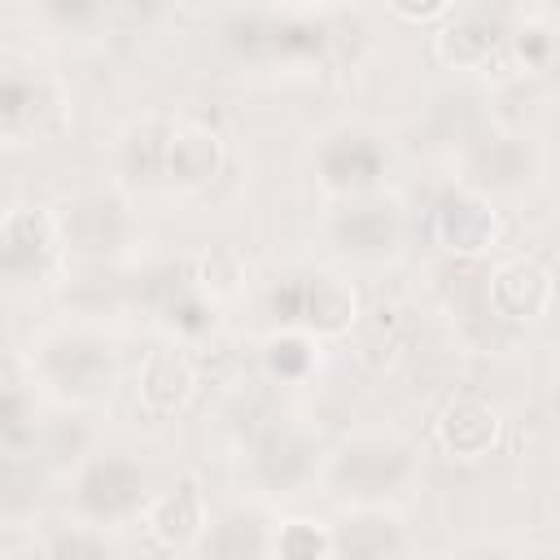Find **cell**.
I'll return each instance as SVG.
<instances>
[{
	"instance_id": "277c9868",
	"label": "cell",
	"mask_w": 560,
	"mask_h": 560,
	"mask_svg": "<svg viewBox=\"0 0 560 560\" xmlns=\"http://www.w3.org/2000/svg\"><path fill=\"white\" fill-rule=\"evenodd\" d=\"M48 368L66 389H96L109 376V359L88 341H61L48 354Z\"/></svg>"
},
{
	"instance_id": "8992f818",
	"label": "cell",
	"mask_w": 560,
	"mask_h": 560,
	"mask_svg": "<svg viewBox=\"0 0 560 560\" xmlns=\"http://www.w3.org/2000/svg\"><path fill=\"white\" fill-rule=\"evenodd\" d=\"M66 228L83 249H114L122 236V210L114 201H83Z\"/></svg>"
},
{
	"instance_id": "ba28073f",
	"label": "cell",
	"mask_w": 560,
	"mask_h": 560,
	"mask_svg": "<svg viewBox=\"0 0 560 560\" xmlns=\"http://www.w3.org/2000/svg\"><path fill=\"white\" fill-rule=\"evenodd\" d=\"M44 258V223L35 214H13L4 228V267L31 271Z\"/></svg>"
},
{
	"instance_id": "6da1fadb",
	"label": "cell",
	"mask_w": 560,
	"mask_h": 560,
	"mask_svg": "<svg viewBox=\"0 0 560 560\" xmlns=\"http://www.w3.org/2000/svg\"><path fill=\"white\" fill-rule=\"evenodd\" d=\"M271 302L284 319H311L319 328H341L350 319V298L328 276H302V280L276 289Z\"/></svg>"
},
{
	"instance_id": "7c38bea8",
	"label": "cell",
	"mask_w": 560,
	"mask_h": 560,
	"mask_svg": "<svg viewBox=\"0 0 560 560\" xmlns=\"http://www.w3.org/2000/svg\"><path fill=\"white\" fill-rule=\"evenodd\" d=\"M341 551H350V556H385V551H398V538H394L389 521H354L341 534Z\"/></svg>"
},
{
	"instance_id": "ac0fdd59",
	"label": "cell",
	"mask_w": 560,
	"mask_h": 560,
	"mask_svg": "<svg viewBox=\"0 0 560 560\" xmlns=\"http://www.w3.org/2000/svg\"><path fill=\"white\" fill-rule=\"evenodd\" d=\"M394 4H398L402 13H433L442 0H394Z\"/></svg>"
},
{
	"instance_id": "7a4b0ae2",
	"label": "cell",
	"mask_w": 560,
	"mask_h": 560,
	"mask_svg": "<svg viewBox=\"0 0 560 560\" xmlns=\"http://www.w3.org/2000/svg\"><path fill=\"white\" fill-rule=\"evenodd\" d=\"M402 472H407V455H402L398 446H385V442L350 446V451H341V459H337V481H341L350 494H381V490H389Z\"/></svg>"
},
{
	"instance_id": "52a82bcc",
	"label": "cell",
	"mask_w": 560,
	"mask_h": 560,
	"mask_svg": "<svg viewBox=\"0 0 560 560\" xmlns=\"http://www.w3.org/2000/svg\"><path fill=\"white\" fill-rule=\"evenodd\" d=\"M438 223H442V236L451 245H464V249L481 245L486 232H490V214L477 201H464V197H446L442 210H438Z\"/></svg>"
},
{
	"instance_id": "30bf717a",
	"label": "cell",
	"mask_w": 560,
	"mask_h": 560,
	"mask_svg": "<svg viewBox=\"0 0 560 560\" xmlns=\"http://www.w3.org/2000/svg\"><path fill=\"white\" fill-rule=\"evenodd\" d=\"M477 175L486 179V184H516L525 171H529V158H525V149L521 144H512V140H494V144H486L481 153H477Z\"/></svg>"
},
{
	"instance_id": "5b68a950",
	"label": "cell",
	"mask_w": 560,
	"mask_h": 560,
	"mask_svg": "<svg viewBox=\"0 0 560 560\" xmlns=\"http://www.w3.org/2000/svg\"><path fill=\"white\" fill-rule=\"evenodd\" d=\"M376 171H381V153H376L363 136H341V140L324 153V175H328V184H337V188L368 184Z\"/></svg>"
},
{
	"instance_id": "8fae6325",
	"label": "cell",
	"mask_w": 560,
	"mask_h": 560,
	"mask_svg": "<svg viewBox=\"0 0 560 560\" xmlns=\"http://www.w3.org/2000/svg\"><path fill=\"white\" fill-rule=\"evenodd\" d=\"M341 241H346V249H363V254L389 249L394 223H389L385 210H359V214H350V219L341 223Z\"/></svg>"
},
{
	"instance_id": "5bb4252c",
	"label": "cell",
	"mask_w": 560,
	"mask_h": 560,
	"mask_svg": "<svg viewBox=\"0 0 560 560\" xmlns=\"http://www.w3.org/2000/svg\"><path fill=\"white\" fill-rule=\"evenodd\" d=\"M192 525H197V499H192V490L184 486L175 499L162 503V512H158V534H162V538H184Z\"/></svg>"
},
{
	"instance_id": "4fadbf2b",
	"label": "cell",
	"mask_w": 560,
	"mask_h": 560,
	"mask_svg": "<svg viewBox=\"0 0 560 560\" xmlns=\"http://www.w3.org/2000/svg\"><path fill=\"white\" fill-rule=\"evenodd\" d=\"M490 48H494V26H486V22H464V26L446 31V52L459 57V61H472Z\"/></svg>"
},
{
	"instance_id": "e0dca14e",
	"label": "cell",
	"mask_w": 560,
	"mask_h": 560,
	"mask_svg": "<svg viewBox=\"0 0 560 560\" xmlns=\"http://www.w3.org/2000/svg\"><path fill=\"white\" fill-rule=\"evenodd\" d=\"M22 96H26V92H22V83H9V88H4V114H9V118L22 109Z\"/></svg>"
},
{
	"instance_id": "9a60e30c",
	"label": "cell",
	"mask_w": 560,
	"mask_h": 560,
	"mask_svg": "<svg viewBox=\"0 0 560 560\" xmlns=\"http://www.w3.org/2000/svg\"><path fill=\"white\" fill-rule=\"evenodd\" d=\"M271 363H276L280 372H298V368L306 363V350H302V341H280V346H276V354H271Z\"/></svg>"
},
{
	"instance_id": "2e32d148",
	"label": "cell",
	"mask_w": 560,
	"mask_h": 560,
	"mask_svg": "<svg viewBox=\"0 0 560 560\" xmlns=\"http://www.w3.org/2000/svg\"><path fill=\"white\" fill-rule=\"evenodd\" d=\"M48 9L57 18H83V13H92V0H48Z\"/></svg>"
},
{
	"instance_id": "9c48e42d",
	"label": "cell",
	"mask_w": 560,
	"mask_h": 560,
	"mask_svg": "<svg viewBox=\"0 0 560 560\" xmlns=\"http://www.w3.org/2000/svg\"><path fill=\"white\" fill-rule=\"evenodd\" d=\"M214 166V140L210 136H171V149H166V171L179 175V179H201L210 175Z\"/></svg>"
},
{
	"instance_id": "3957f363",
	"label": "cell",
	"mask_w": 560,
	"mask_h": 560,
	"mask_svg": "<svg viewBox=\"0 0 560 560\" xmlns=\"http://www.w3.org/2000/svg\"><path fill=\"white\" fill-rule=\"evenodd\" d=\"M136 494H140V468H131V464H122V459L96 464V468L83 477V490H79V499H83V508H88L92 516L127 512V508L136 503Z\"/></svg>"
}]
</instances>
